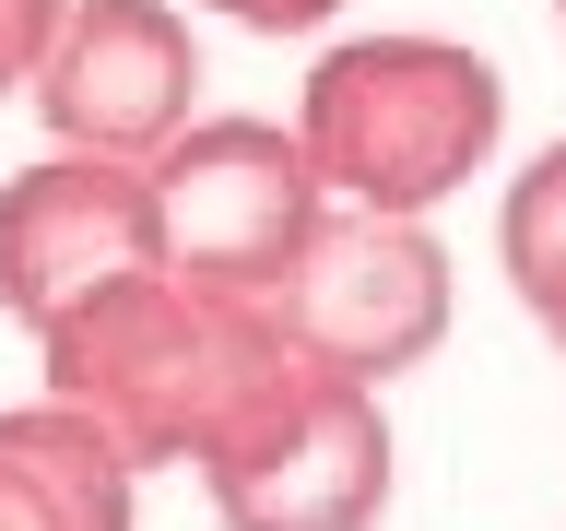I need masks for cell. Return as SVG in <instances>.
Listing matches in <instances>:
<instances>
[{
  "instance_id": "8992f818",
  "label": "cell",
  "mask_w": 566,
  "mask_h": 531,
  "mask_svg": "<svg viewBox=\"0 0 566 531\" xmlns=\"http://www.w3.org/2000/svg\"><path fill=\"white\" fill-rule=\"evenodd\" d=\"M35 118L60 154H106V166H154L189 131L201 95V48L166 0H60V35L35 60Z\"/></svg>"
},
{
  "instance_id": "30bf717a",
  "label": "cell",
  "mask_w": 566,
  "mask_h": 531,
  "mask_svg": "<svg viewBox=\"0 0 566 531\" xmlns=\"http://www.w3.org/2000/svg\"><path fill=\"white\" fill-rule=\"evenodd\" d=\"M48 35H60V0H0V95H12V83H35Z\"/></svg>"
},
{
  "instance_id": "3957f363",
  "label": "cell",
  "mask_w": 566,
  "mask_h": 531,
  "mask_svg": "<svg viewBox=\"0 0 566 531\" xmlns=\"http://www.w3.org/2000/svg\"><path fill=\"white\" fill-rule=\"evenodd\" d=\"M189 472H201L224 531H378V508H389V414H378V389L331 378L307 354H272Z\"/></svg>"
},
{
  "instance_id": "7c38bea8",
  "label": "cell",
  "mask_w": 566,
  "mask_h": 531,
  "mask_svg": "<svg viewBox=\"0 0 566 531\" xmlns=\"http://www.w3.org/2000/svg\"><path fill=\"white\" fill-rule=\"evenodd\" d=\"M555 24H566V0H555Z\"/></svg>"
},
{
  "instance_id": "ba28073f",
  "label": "cell",
  "mask_w": 566,
  "mask_h": 531,
  "mask_svg": "<svg viewBox=\"0 0 566 531\" xmlns=\"http://www.w3.org/2000/svg\"><path fill=\"white\" fill-rule=\"evenodd\" d=\"M130 485L142 472L83 414L60 402L0 414V531H130Z\"/></svg>"
},
{
  "instance_id": "8fae6325",
  "label": "cell",
  "mask_w": 566,
  "mask_h": 531,
  "mask_svg": "<svg viewBox=\"0 0 566 531\" xmlns=\"http://www.w3.org/2000/svg\"><path fill=\"white\" fill-rule=\"evenodd\" d=\"M224 24H248V35H307V24H331L343 0H212Z\"/></svg>"
},
{
  "instance_id": "5b68a950",
  "label": "cell",
  "mask_w": 566,
  "mask_h": 531,
  "mask_svg": "<svg viewBox=\"0 0 566 531\" xmlns=\"http://www.w3.org/2000/svg\"><path fill=\"white\" fill-rule=\"evenodd\" d=\"M154 237H166V272L201 283V295H237L260 308L295 260V237L318 225V166L283 118H189V131L154 154Z\"/></svg>"
},
{
  "instance_id": "6da1fadb",
  "label": "cell",
  "mask_w": 566,
  "mask_h": 531,
  "mask_svg": "<svg viewBox=\"0 0 566 531\" xmlns=\"http://www.w3.org/2000/svg\"><path fill=\"white\" fill-rule=\"evenodd\" d=\"M35 354H48V402L83 414L130 472H154V460H201L212 425L237 414V389L283 343L237 295H201L177 272H130L106 295H83L60 331H35Z\"/></svg>"
},
{
  "instance_id": "7a4b0ae2",
  "label": "cell",
  "mask_w": 566,
  "mask_h": 531,
  "mask_svg": "<svg viewBox=\"0 0 566 531\" xmlns=\"http://www.w3.org/2000/svg\"><path fill=\"white\" fill-rule=\"evenodd\" d=\"M495 131H507V83L460 35H354L307 71V106H295L318 189L354 212H401V225L472 189L495 166Z\"/></svg>"
},
{
  "instance_id": "9c48e42d",
  "label": "cell",
  "mask_w": 566,
  "mask_h": 531,
  "mask_svg": "<svg viewBox=\"0 0 566 531\" xmlns=\"http://www.w3.org/2000/svg\"><path fill=\"white\" fill-rule=\"evenodd\" d=\"M495 260H507V295L531 308V331L566 354V142H543L507 201H495Z\"/></svg>"
},
{
  "instance_id": "277c9868",
  "label": "cell",
  "mask_w": 566,
  "mask_h": 531,
  "mask_svg": "<svg viewBox=\"0 0 566 531\" xmlns=\"http://www.w3.org/2000/svg\"><path fill=\"white\" fill-rule=\"evenodd\" d=\"M260 331L283 354L331 366V378H354V389H389L401 366H424L449 343V248L424 225H401V212L318 201L283 283L260 295Z\"/></svg>"
},
{
  "instance_id": "52a82bcc",
  "label": "cell",
  "mask_w": 566,
  "mask_h": 531,
  "mask_svg": "<svg viewBox=\"0 0 566 531\" xmlns=\"http://www.w3.org/2000/svg\"><path fill=\"white\" fill-rule=\"evenodd\" d=\"M130 272H166L154 237V177L106 166V154H35L24 177H0V308L24 331H60L83 295Z\"/></svg>"
}]
</instances>
